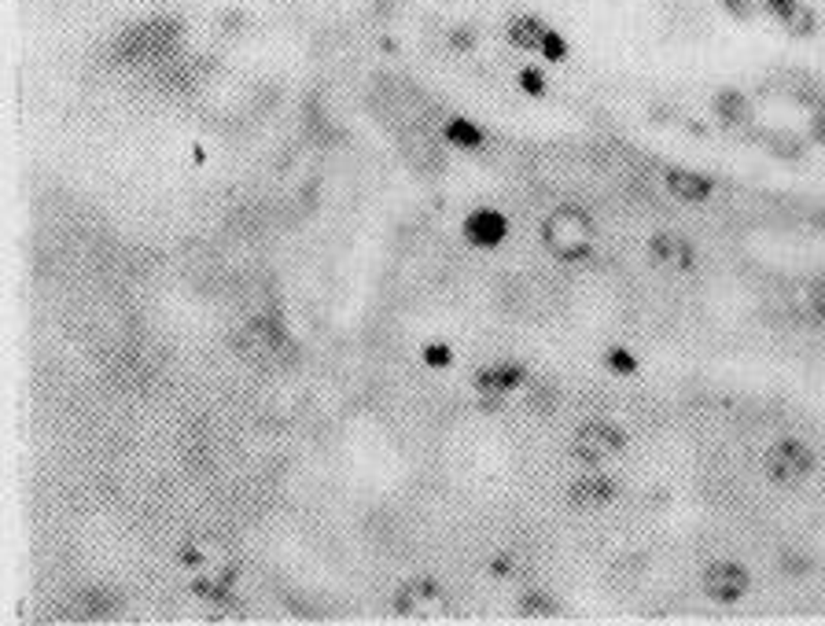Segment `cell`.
I'll use <instances>...</instances> for the list:
<instances>
[{
  "label": "cell",
  "mask_w": 825,
  "mask_h": 626,
  "mask_svg": "<svg viewBox=\"0 0 825 626\" xmlns=\"http://www.w3.org/2000/svg\"><path fill=\"white\" fill-rule=\"evenodd\" d=\"M420 357H424V365H427V369H450V365H453V350H450V343H427V346L420 350Z\"/></svg>",
  "instance_id": "cell-23"
},
{
  "label": "cell",
  "mask_w": 825,
  "mask_h": 626,
  "mask_svg": "<svg viewBox=\"0 0 825 626\" xmlns=\"http://www.w3.org/2000/svg\"><path fill=\"white\" fill-rule=\"evenodd\" d=\"M619 497V483L612 480V475H604V472H586V475H578V480L568 487V501L575 505V509H601V505H612Z\"/></svg>",
  "instance_id": "cell-7"
},
{
  "label": "cell",
  "mask_w": 825,
  "mask_h": 626,
  "mask_svg": "<svg viewBox=\"0 0 825 626\" xmlns=\"http://www.w3.org/2000/svg\"><path fill=\"white\" fill-rule=\"evenodd\" d=\"M81 608H85L88 619H111L114 608H118V597H114L111 589H104V586H88L81 593Z\"/></svg>",
  "instance_id": "cell-18"
},
{
  "label": "cell",
  "mask_w": 825,
  "mask_h": 626,
  "mask_svg": "<svg viewBox=\"0 0 825 626\" xmlns=\"http://www.w3.org/2000/svg\"><path fill=\"white\" fill-rule=\"evenodd\" d=\"M767 152L770 155H778V159H800L804 155V144L792 137V133H767Z\"/></svg>",
  "instance_id": "cell-19"
},
{
  "label": "cell",
  "mask_w": 825,
  "mask_h": 626,
  "mask_svg": "<svg viewBox=\"0 0 825 626\" xmlns=\"http://www.w3.org/2000/svg\"><path fill=\"white\" fill-rule=\"evenodd\" d=\"M527 380V369L516 362H494L476 372V391L479 395H509L512 387H519Z\"/></svg>",
  "instance_id": "cell-11"
},
{
  "label": "cell",
  "mask_w": 825,
  "mask_h": 626,
  "mask_svg": "<svg viewBox=\"0 0 825 626\" xmlns=\"http://www.w3.org/2000/svg\"><path fill=\"white\" fill-rule=\"evenodd\" d=\"M243 22H248V19H243L240 12H225V15H222V29H225V34H240Z\"/></svg>",
  "instance_id": "cell-31"
},
{
  "label": "cell",
  "mask_w": 825,
  "mask_h": 626,
  "mask_svg": "<svg viewBox=\"0 0 825 626\" xmlns=\"http://www.w3.org/2000/svg\"><path fill=\"white\" fill-rule=\"evenodd\" d=\"M792 317L821 321L825 317V284H800L792 291Z\"/></svg>",
  "instance_id": "cell-16"
},
{
  "label": "cell",
  "mask_w": 825,
  "mask_h": 626,
  "mask_svg": "<svg viewBox=\"0 0 825 626\" xmlns=\"http://www.w3.org/2000/svg\"><path fill=\"white\" fill-rule=\"evenodd\" d=\"M545 29H549V26H545L538 15H512L509 26H505V38H509V45L524 48V52H538Z\"/></svg>",
  "instance_id": "cell-13"
},
{
  "label": "cell",
  "mask_w": 825,
  "mask_h": 626,
  "mask_svg": "<svg viewBox=\"0 0 825 626\" xmlns=\"http://www.w3.org/2000/svg\"><path fill=\"white\" fill-rule=\"evenodd\" d=\"M177 563H185V568H199V563H206V549L203 542H185L177 549Z\"/></svg>",
  "instance_id": "cell-25"
},
{
  "label": "cell",
  "mask_w": 825,
  "mask_h": 626,
  "mask_svg": "<svg viewBox=\"0 0 825 626\" xmlns=\"http://www.w3.org/2000/svg\"><path fill=\"white\" fill-rule=\"evenodd\" d=\"M516 81H519V88H524V93L527 96H545V74L538 71V67H524V71H519L516 74Z\"/></svg>",
  "instance_id": "cell-24"
},
{
  "label": "cell",
  "mask_w": 825,
  "mask_h": 626,
  "mask_svg": "<svg viewBox=\"0 0 825 626\" xmlns=\"http://www.w3.org/2000/svg\"><path fill=\"white\" fill-rule=\"evenodd\" d=\"M505 236H509V218L501 211H494V206H476V211L465 218V240L472 247L491 251V247L505 244Z\"/></svg>",
  "instance_id": "cell-8"
},
{
  "label": "cell",
  "mask_w": 825,
  "mask_h": 626,
  "mask_svg": "<svg viewBox=\"0 0 825 626\" xmlns=\"http://www.w3.org/2000/svg\"><path fill=\"white\" fill-rule=\"evenodd\" d=\"M604 365L612 369L616 376H634V372H637V357H634L627 346H608V354H604Z\"/></svg>",
  "instance_id": "cell-21"
},
{
  "label": "cell",
  "mask_w": 825,
  "mask_h": 626,
  "mask_svg": "<svg viewBox=\"0 0 825 626\" xmlns=\"http://www.w3.org/2000/svg\"><path fill=\"white\" fill-rule=\"evenodd\" d=\"M402 140V159L413 166V170H439V163H442V147H439V140H432L427 137V129L424 126H417V129H406V133H399Z\"/></svg>",
  "instance_id": "cell-10"
},
{
  "label": "cell",
  "mask_w": 825,
  "mask_h": 626,
  "mask_svg": "<svg viewBox=\"0 0 825 626\" xmlns=\"http://www.w3.org/2000/svg\"><path fill=\"white\" fill-rule=\"evenodd\" d=\"M391 608L399 619H442V615H450V597L435 579L420 575V579H409L394 589Z\"/></svg>",
  "instance_id": "cell-3"
},
{
  "label": "cell",
  "mask_w": 825,
  "mask_h": 626,
  "mask_svg": "<svg viewBox=\"0 0 825 626\" xmlns=\"http://www.w3.org/2000/svg\"><path fill=\"white\" fill-rule=\"evenodd\" d=\"M785 29H788L792 38H811L814 29H818V15H814V12L804 4V0H800V8L792 12V19L785 22Z\"/></svg>",
  "instance_id": "cell-20"
},
{
  "label": "cell",
  "mask_w": 825,
  "mask_h": 626,
  "mask_svg": "<svg viewBox=\"0 0 825 626\" xmlns=\"http://www.w3.org/2000/svg\"><path fill=\"white\" fill-rule=\"evenodd\" d=\"M512 572H516L512 553H498V556L491 560V575H494V579H512Z\"/></svg>",
  "instance_id": "cell-30"
},
{
  "label": "cell",
  "mask_w": 825,
  "mask_h": 626,
  "mask_svg": "<svg viewBox=\"0 0 825 626\" xmlns=\"http://www.w3.org/2000/svg\"><path fill=\"white\" fill-rule=\"evenodd\" d=\"M516 608H519V615H524V619H553V615H560L557 597L549 589H538V586L519 593V605Z\"/></svg>",
  "instance_id": "cell-17"
},
{
  "label": "cell",
  "mask_w": 825,
  "mask_h": 626,
  "mask_svg": "<svg viewBox=\"0 0 825 626\" xmlns=\"http://www.w3.org/2000/svg\"><path fill=\"white\" fill-rule=\"evenodd\" d=\"M711 111L722 126L737 129V126H748L752 122V100L741 93V88H719L711 96Z\"/></svg>",
  "instance_id": "cell-12"
},
{
  "label": "cell",
  "mask_w": 825,
  "mask_h": 626,
  "mask_svg": "<svg viewBox=\"0 0 825 626\" xmlns=\"http://www.w3.org/2000/svg\"><path fill=\"white\" fill-rule=\"evenodd\" d=\"M811 140L825 144V114H821V111H814V114H811Z\"/></svg>",
  "instance_id": "cell-32"
},
{
  "label": "cell",
  "mask_w": 825,
  "mask_h": 626,
  "mask_svg": "<svg viewBox=\"0 0 825 626\" xmlns=\"http://www.w3.org/2000/svg\"><path fill=\"white\" fill-rule=\"evenodd\" d=\"M663 185H667V192L675 196L678 203H708L711 196H715V181L708 173H696V170H667V177H663Z\"/></svg>",
  "instance_id": "cell-9"
},
{
  "label": "cell",
  "mask_w": 825,
  "mask_h": 626,
  "mask_svg": "<svg viewBox=\"0 0 825 626\" xmlns=\"http://www.w3.org/2000/svg\"><path fill=\"white\" fill-rule=\"evenodd\" d=\"M649 258L660 265V270H670V273H686L696 265V247L686 240L682 232L675 229H660L649 236Z\"/></svg>",
  "instance_id": "cell-6"
},
{
  "label": "cell",
  "mask_w": 825,
  "mask_h": 626,
  "mask_svg": "<svg viewBox=\"0 0 825 626\" xmlns=\"http://www.w3.org/2000/svg\"><path fill=\"white\" fill-rule=\"evenodd\" d=\"M232 582H236V568H225L222 575H199V579H192V593H196L199 601H210V605H229Z\"/></svg>",
  "instance_id": "cell-15"
},
{
  "label": "cell",
  "mask_w": 825,
  "mask_h": 626,
  "mask_svg": "<svg viewBox=\"0 0 825 626\" xmlns=\"http://www.w3.org/2000/svg\"><path fill=\"white\" fill-rule=\"evenodd\" d=\"M450 45H453L457 52H472V48H476V29H472V26H457L453 34H450Z\"/></svg>",
  "instance_id": "cell-28"
},
{
  "label": "cell",
  "mask_w": 825,
  "mask_h": 626,
  "mask_svg": "<svg viewBox=\"0 0 825 626\" xmlns=\"http://www.w3.org/2000/svg\"><path fill=\"white\" fill-rule=\"evenodd\" d=\"M623 446H627L623 428L608 424V421H586L583 428L575 431V438H571V454H575V461H583L586 468H601V464H608L612 457H619Z\"/></svg>",
  "instance_id": "cell-4"
},
{
  "label": "cell",
  "mask_w": 825,
  "mask_h": 626,
  "mask_svg": "<svg viewBox=\"0 0 825 626\" xmlns=\"http://www.w3.org/2000/svg\"><path fill=\"white\" fill-rule=\"evenodd\" d=\"M557 395H553V387H545V383H538V387H531V395H527V405L531 409H549V402H553Z\"/></svg>",
  "instance_id": "cell-29"
},
{
  "label": "cell",
  "mask_w": 825,
  "mask_h": 626,
  "mask_svg": "<svg viewBox=\"0 0 825 626\" xmlns=\"http://www.w3.org/2000/svg\"><path fill=\"white\" fill-rule=\"evenodd\" d=\"M542 247L560 258V262H583L590 258L593 251V218L586 206H578V203H560L553 206L545 218H542Z\"/></svg>",
  "instance_id": "cell-1"
},
{
  "label": "cell",
  "mask_w": 825,
  "mask_h": 626,
  "mask_svg": "<svg viewBox=\"0 0 825 626\" xmlns=\"http://www.w3.org/2000/svg\"><path fill=\"white\" fill-rule=\"evenodd\" d=\"M762 8H767V15L770 19H778L781 26L792 19V12L800 8V0H762Z\"/></svg>",
  "instance_id": "cell-26"
},
{
  "label": "cell",
  "mask_w": 825,
  "mask_h": 626,
  "mask_svg": "<svg viewBox=\"0 0 825 626\" xmlns=\"http://www.w3.org/2000/svg\"><path fill=\"white\" fill-rule=\"evenodd\" d=\"M538 52L549 59V63H564V59H568V41L560 38V29H545Z\"/></svg>",
  "instance_id": "cell-22"
},
{
  "label": "cell",
  "mask_w": 825,
  "mask_h": 626,
  "mask_svg": "<svg viewBox=\"0 0 825 626\" xmlns=\"http://www.w3.org/2000/svg\"><path fill=\"white\" fill-rule=\"evenodd\" d=\"M700 589L715 605H737L752 589V575L741 560H711L704 575H700Z\"/></svg>",
  "instance_id": "cell-5"
},
{
  "label": "cell",
  "mask_w": 825,
  "mask_h": 626,
  "mask_svg": "<svg viewBox=\"0 0 825 626\" xmlns=\"http://www.w3.org/2000/svg\"><path fill=\"white\" fill-rule=\"evenodd\" d=\"M394 4H399V0H376V15H391Z\"/></svg>",
  "instance_id": "cell-33"
},
{
  "label": "cell",
  "mask_w": 825,
  "mask_h": 626,
  "mask_svg": "<svg viewBox=\"0 0 825 626\" xmlns=\"http://www.w3.org/2000/svg\"><path fill=\"white\" fill-rule=\"evenodd\" d=\"M722 12L729 19H737V22H748L755 15V4H752V0H722Z\"/></svg>",
  "instance_id": "cell-27"
},
{
  "label": "cell",
  "mask_w": 825,
  "mask_h": 626,
  "mask_svg": "<svg viewBox=\"0 0 825 626\" xmlns=\"http://www.w3.org/2000/svg\"><path fill=\"white\" fill-rule=\"evenodd\" d=\"M442 144L450 147H461V152H479V147L486 144L483 129L472 122V118H446V126H442Z\"/></svg>",
  "instance_id": "cell-14"
},
{
  "label": "cell",
  "mask_w": 825,
  "mask_h": 626,
  "mask_svg": "<svg viewBox=\"0 0 825 626\" xmlns=\"http://www.w3.org/2000/svg\"><path fill=\"white\" fill-rule=\"evenodd\" d=\"M814 472V450L804 438H778L774 446H767L762 454V475L774 487H800L807 475Z\"/></svg>",
  "instance_id": "cell-2"
}]
</instances>
